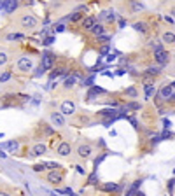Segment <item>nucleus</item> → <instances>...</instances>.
<instances>
[{
	"instance_id": "1",
	"label": "nucleus",
	"mask_w": 175,
	"mask_h": 196,
	"mask_svg": "<svg viewBox=\"0 0 175 196\" xmlns=\"http://www.w3.org/2000/svg\"><path fill=\"white\" fill-rule=\"evenodd\" d=\"M20 25L23 26V28L32 30V28H35V26L39 25V20H37L35 16H32V14H23V16L20 18Z\"/></svg>"
},
{
	"instance_id": "2",
	"label": "nucleus",
	"mask_w": 175,
	"mask_h": 196,
	"mask_svg": "<svg viewBox=\"0 0 175 196\" xmlns=\"http://www.w3.org/2000/svg\"><path fill=\"white\" fill-rule=\"evenodd\" d=\"M32 68H33V60L30 56H21L18 60V70L20 72H30Z\"/></svg>"
},
{
	"instance_id": "3",
	"label": "nucleus",
	"mask_w": 175,
	"mask_h": 196,
	"mask_svg": "<svg viewBox=\"0 0 175 196\" xmlns=\"http://www.w3.org/2000/svg\"><path fill=\"white\" fill-rule=\"evenodd\" d=\"M173 93H175L173 83L165 84V86L161 88V91H159V95H161V98H163V100H172V98H173Z\"/></svg>"
},
{
	"instance_id": "4",
	"label": "nucleus",
	"mask_w": 175,
	"mask_h": 196,
	"mask_svg": "<svg viewBox=\"0 0 175 196\" xmlns=\"http://www.w3.org/2000/svg\"><path fill=\"white\" fill-rule=\"evenodd\" d=\"M18 7H20V2L18 0H4V4H2V11L7 12V14H12Z\"/></svg>"
},
{
	"instance_id": "5",
	"label": "nucleus",
	"mask_w": 175,
	"mask_h": 196,
	"mask_svg": "<svg viewBox=\"0 0 175 196\" xmlns=\"http://www.w3.org/2000/svg\"><path fill=\"white\" fill-rule=\"evenodd\" d=\"M91 154H93V147L89 144H81L77 147V156H79V158L86 159V158H89Z\"/></svg>"
},
{
	"instance_id": "6",
	"label": "nucleus",
	"mask_w": 175,
	"mask_h": 196,
	"mask_svg": "<svg viewBox=\"0 0 175 196\" xmlns=\"http://www.w3.org/2000/svg\"><path fill=\"white\" fill-rule=\"evenodd\" d=\"M53 63H54V54H53V53H44V54H42L41 67L44 68V70H49V68L53 67Z\"/></svg>"
},
{
	"instance_id": "7",
	"label": "nucleus",
	"mask_w": 175,
	"mask_h": 196,
	"mask_svg": "<svg viewBox=\"0 0 175 196\" xmlns=\"http://www.w3.org/2000/svg\"><path fill=\"white\" fill-rule=\"evenodd\" d=\"M60 112H62L63 116H72V114L75 112V103L70 102V100L63 102V103H62V109H60Z\"/></svg>"
},
{
	"instance_id": "8",
	"label": "nucleus",
	"mask_w": 175,
	"mask_h": 196,
	"mask_svg": "<svg viewBox=\"0 0 175 196\" xmlns=\"http://www.w3.org/2000/svg\"><path fill=\"white\" fill-rule=\"evenodd\" d=\"M56 152L62 156V158H67V156H70V152H72V145L68 144V142H62V144L58 145Z\"/></svg>"
},
{
	"instance_id": "9",
	"label": "nucleus",
	"mask_w": 175,
	"mask_h": 196,
	"mask_svg": "<svg viewBox=\"0 0 175 196\" xmlns=\"http://www.w3.org/2000/svg\"><path fill=\"white\" fill-rule=\"evenodd\" d=\"M62 180H63V175L60 173V172H56V170H53V172L47 173V182H51V184H54V186H58Z\"/></svg>"
},
{
	"instance_id": "10",
	"label": "nucleus",
	"mask_w": 175,
	"mask_h": 196,
	"mask_svg": "<svg viewBox=\"0 0 175 196\" xmlns=\"http://www.w3.org/2000/svg\"><path fill=\"white\" fill-rule=\"evenodd\" d=\"M51 123L54 126H65V117L62 112H53L51 114Z\"/></svg>"
},
{
	"instance_id": "11",
	"label": "nucleus",
	"mask_w": 175,
	"mask_h": 196,
	"mask_svg": "<svg viewBox=\"0 0 175 196\" xmlns=\"http://www.w3.org/2000/svg\"><path fill=\"white\" fill-rule=\"evenodd\" d=\"M154 56H156V62H158V63H161V65L168 63V60H170V54H168L166 51H163V49H161V51H156Z\"/></svg>"
},
{
	"instance_id": "12",
	"label": "nucleus",
	"mask_w": 175,
	"mask_h": 196,
	"mask_svg": "<svg viewBox=\"0 0 175 196\" xmlns=\"http://www.w3.org/2000/svg\"><path fill=\"white\" fill-rule=\"evenodd\" d=\"M46 154V145L44 144H35L32 149V156H42Z\"/></svg>"
},
{
	"instance_id": "13",
	"label": "nucleus",
	"mask_w": 175,
	"mask_h": 196,
	"mask_svg": "<svg viewBox=\"0 0 175 196\" xmlns=\"http://www.w3.org/2000/svg\"><path fill=\"white\" fill-rule=\"evenodd\" d=\"M128 4H130V9L133 12H140L144 9V4H140V0H128Z\"/></svg>"
},
{
	"instance_id": "14",
	"label": "nucleus",
	"mask_w": 175,
	"mask_h": 196,
	"mask_svg": "<svg viewBox=\"0 0 175 196\" xmlns=\"http://www.w3.org/2000/svg\"><path fill=\"white\" fill-rule=\"evenodd\" d=\"M95 23H96V18H95V16H88V18H84V20H83V28L89 30Z\"/></svg>"
},
{
	"instance_id": "15",
	"label": "nucleus",
	"mask_w": 175,
	"mask_h": 196,
	"mask_svg": "<svg viewBox=\"0 0 175 196\" xmlns=\"http://www.w3.org/2000/svg\"><path fill=\"white\" fill-rule=\"evenodd\" d=\"M89 32H91V33H95V35L98 37V35H103L105 28H103V25H100V23H95L91 28H89Z\"/></svg>"
},
{
	"instance_id": "16",
	"label": "nucleus",
	"mask_w": 175,
	"mask_h": 196,
	"mask_svg": "<svg viewBox=\"0 0 175 196\" xmlns=\"http://www.w3.org/2000/svg\"><path fill=\"white\" fill-rule=\"evenodd\" d=\"M173 32H165L163 33V37H161V41L165 42V44H173Z\"/></svg>"
},
{
	"instance_id": "17",
	"label": "nucleus",
	"mask_w": 175,
	"mask_h": 196,
	"mask_svg": "<svg viewBox=\"0 0 175 196\" xmlns=\"http://www.w3.org/2000/svg\"><path fill=\"white\" fill-rule=\"evenodd\" d=\"M100 93H105V89H103V88H98V86H96V88H93L91 91L88 93V98H89V100H93V98H95L96 95H100Z\"/></svg>"
},
{
	"instance_id": "18",
	"label": "nucleus",
	"mask_w": 175,
	"mask_h": 196,
	"mask_svg": "<svg viewBox=\"0 0 175 196\" xmlns=\"http://www.w3.org/2000/svg\"><path fill=\"white\" fill-rule=\"evenodd\" d=\"M100 189H103V191H109V193H114V191H119L121 187L117 186V184H103Z\"/></svg>"
},
{
	"instance_id": "19",
	"label": "nucleus",
	"mask_w": 175,
	"mask_h": 196,
	"mask_svg": "<svg viewBox=\"0 0 175 196\" xmlns=\"http://www.w3.org/2000/svg\"><path fill=\"white\" fill-rule=\"evenodd\" d=\"M133 28L137 32H140V33H145V32H147V25H145L144 21H138V23H135L133 25Z\"/></svg>"
},
{
	"instance_id": "20",
	"label": "nucleus",
	"mask_w": 175,
	"mask_h": 196,
	"mask_svg": "<svg viewBox=\"0 0 175 196\" xmlns=\"http://www.w3.org/2000/svg\"><path fill=\"white\" fill-rule=\"evenodd\" d=\"M102 116H107V117H117V110H114V109H105V110H102Z\"/></svg>"
},
{
	"instance_id": "21",
	"label": "nucleus",
	"mask_w": 175,
	"mask_h": 196,
	"mask_svg": "<svg viewBox=\"0 0 175 196\" xmlns=\"http://www.w3.org/2000/svg\"><path fill=\"white\" fill-rule=\"evenodd\" d=\"M159 72H161V68H158V67H149V68L145 70V74H147V75H151V77L158 75Z\"/></svg>"
},
{
	"instance_id": "22",
	"label": "nucleus",
	"mask_w": 175,
	"mask_h": 196,
	"mask_svg": "<svg viewBox=\"0 0 175 196\" xmlns=\"http://www.w3.org/2000/svg\"><path fill=\"white\" fill-rule=\"evenodd\" d=\"M74 84H75V75H70V77H67L65 79V83H63V86L68 89V88H72Z\"/></svg>"
},
{
	"instance_id": "23",
	"label": "nucleus",
	"mask_w": 175,
	"mask_h": 196,
	"mask_svg": "<svg viewBox=\"0 0 175 196\" xmlns=\"http://www.w3.org/2000/svg\"><path fill=\"white\" fill-rule=\"evenodd\" d=\"M0 147H7V149H11V151H18V142H5V144H2Z\"/></svg>"
},
{
	"instance_id": "24",
	"label": "nucleus",
	"mask_w": 175,
	"mask_h": 196,
	"mask_svg": "<svg viewBox=\"0 0 175 196\" xmlns=\"http://www.w3.org/2000/svg\"><path fill=\"white\" fill-rule=\"evenodd\" d=\"M138 186H140V180H137V182H133V186L130 187L128 191H126V196H131L133 193H137V189H138Z\"/></svg>"
},
{
	"instance_id": "25",
	"label": "nucleus",
	"mask_w": 175,
	"mask_h": 196,
	"mask_svg": "<svg viewBox=\"0 0 175 196\" xmlns=\"http://www.w3.org/2000/svg\"><path fill=\"white\" fill-rule=\"evenodd\" d=\"M7 62H9V56H7V53H5V51H0V67H4Z\"/></svg>"
},
{
	"instance_id": "26",
	"label": "nucleus",
	"mask_w": 175,
	"mask_h": 196,
	"mask_svg": "<svg viewBox=\"0 0 175 196\" xmlns=\"http://www.w3.org/2000/svg\"><path fill=\"white\" fill-rule=\"evenodd\" d=\"M20 39H25V35H21V33H9L7 35V41H20Z\"/></svg>"
},
{
	"instance_id": "27",
	"label": "nucleus",
	"mask_w": 175,
	"mask_h": 196,
	"mask_svg": "<svg viewBox=\"0 0 175 196\" xmlns=\"http://www.w3.org/2000/svg\"><path fill=\"white\" fill-rule=\"evenodd\" d=\"M103 18H107L109 21H114L116 20V14H114V11H105L103 12Z\"/></svg>"
},
{
	"instance_id": "28",
	"label": "nucleus",
	"mask_w": 175,
	"mask_h": 196,
	"mask_svg": "<svg viewBox=\"0 0 175 196\" xmlns=\"http://www.w3.org/2000/svg\"><path fill=\"white\" fill-rule=\"evenodd\" d=\"M81 18H83V12H74L72 16H68L67 20H70V21H79Z\"/></svg>"
},
{
	"instance_id": "29",
	"label": "nucleus",
	"mask_w": 175,
	"mask_h": 196,
	"mask_svg": "<svg viewBox=\"0 0 175 196\" xmlns=\"http://www.w3.org/2000/svg\"><path fill=\"white\" fill-rule=\"evenodd\" d=\"M33 170H35V172H44V170H46V163H41V165H35V166H33Z\"/></svg>"
},
{
	"instance_id": "30",
	"label": "nucleus",
	"mask_w": 175,
	"mask_h": 196,
	"mask_svg": "<svg viewBox=\"0 0 175 196\" xmlns=\"http://www.w3.org/2000/svg\"><path fill=\"white\" fill-rule=\"evenodd\" d=\"M9 77H11V72H5V74H2V75H0V83H5V81H7Z\"/></svg>"
},
{
	"instance_id": "31",
	"label": "nucleus",
	"mask_w": 175,
	"mask_h": 196,
	"mask_svg": "<svg viewBox=\"0 0 175 196\" xmlns=\"http://www.w3.org/2000/svg\"><path fill=\"white\" fill-rule=\"evenodd\" d=\"M126 95H130V96H137V89H135V88H128V89H126Z\"/></svg>"
},
{
	"instance_id": "32",
	"label": "nucleus",
	"mask_w": 175,
	"mask_h": 196,
	"mask_svg": "<svg viewBox=\"0 0 175 196\" xmlns=\"http://www.w3.org/2000/svg\"><path fill=\"white\" fill-rule=\"evenodd\" d=\"M53 42H54V37H47V39H46V41L42 42V44H46V46H49V44H53Z\"/></svg>"
},
{
	"instance_id": "33",
	"label": "nucleus",
	"mask_w": 175,
	"mask_h": 196,
	"mask_svg": "<svg viewBox=\"0 0 175 196\" xmlns=\"http://www.w3.org/2000/svg\"><path fill=\"white\" fill-rule=\"evenodd\" d=\"M100 54H102V56L103 54H109V46H103L102 49H100Z\"/></svg>"
},
{
	"instance_id": "34",
	"label": "nucleus",
	"mask_w": 175,
	"mask_h": 196,
	"mask_svg": "<svg viewBox=\"0 0 175 196\" xmlns=\"http://www.w3.org/2000/svg\"><path fill=\"white\" fill-rule=\"evenodd\" d=\"M89 184H95L96 182V173H93V175H89V180H88Z\"/></svg>"
},
{
	"instance_id": "35",
	"label": "nucleus",
	"mask_w": 175,
	"mask_h": 196,
	"mask_svg": "<svg viewBox=\"0 0 175 196\" xmlns=\"http://www.w3.org/2000/svg\"><path fill=\"white\" fill-rule=\"evenodd\" d=\"M54 30H56V32H63V30H65V25H56Z\"/></svg>"
},
{
	"instance_id": "36",
	"label": "nucleus",
	"mask_w": 175,
	"mask_h": 196,
	"mask_svg": "<svg viewBox=\"0 0 175 196\" xmlns=\"http://www.w3.org/2000/svg\"><path fill=\"white\" fill-rule=\"evenodd\" d=\"M46 72V70H44V68H42V67H39V68H37V72H35V75H37V77H39V75H42V74Z\"/></svg>"
},
{
	"instance_id": "37",
	"label": "nucleus",
	"mask_w": 175,
	"mask_h": 196,
	"mask_svg": "<svg viewBox=\"0 0 175 196\" xmlns=\"http://www.w3.org/2000/svg\"><path fill=\"white\" fill-rule=\"evenodd\" d=\"M98 39H100L102 42H105V41H109L110 37H109V35H98Z\"/></svg>"
},
{
	"instance_id": "38",
	"label": "nucleus",
	"mask_w": 175,
	"mask_h": 196,
	"mask_svg": "<svg viewBox=\"0 0 175 196\" xmlns=\"http://www.w3.org/2000/svg\"><path fill=\"white\" fill-rule=\"evenodd\" d=\"M165 20L168 21V23H170V25H173V18H172V16H165Z\"/></svg>"
},
{
	"instance_id": "39",
	"label": "nucleus",
	"mask_w": 175,
	"mask_h": 196,
	"mask_svg": "<svg viewBox=\"0 0 175 196\" xmlns=\"http://www.w3.org/2000/svg\"><path fill=\"white\" fill-rule=\"evenodd\" d=\"M91 84H93V77H89V79L84 83V86H91Z\"/></svg>"
},
{
	"instance_id": "40",
	"label": "nucleus",
	"mask_w": 175,
	"mask_h": 196,
	"mask_svg": "<svg viewBox=\"0 0 175 196\" xmlns=\"http://www.w3.org/2000/svg\"><path fill=\"white\" fill-rule=\"evenodd\" d=\"M168 189H170V191H173V179L168 182Z\"/></svg>"
},
{
	"instance_id": "41",
	"label": "nucleus",
	"mask_w": 175,
	"mask_h": 196,
	"mask_svg": "<svg viewBox=\"0 0 175 196\" xmlns=\"http://www.w3.org/2000/svg\"><path fill=\"white\" fill-rule=\"evenodd\" d=\"M128 107H130V109H138V103H130Z\"/></svg>"
},
{
	"instance_id": "42",
	"label": "nucleus",
	"mask_w": 175,
	"mask_h": 196,
	"mask_svg": "<svg viewBox=\"0 0 175 196\" xmlns=\"http://www.w3.org/2000/svg\"><path fill=\"white\" fill-rule=\"evenodd\" d=\"M0 196H11L9 193H5V191H0Z\"/></svg>"
},
{
	"instance_id": "43",
	"label": "nucleus",
	"mask_w": 175,
	"mask_h": 196,
	"mask_svg": "<svg viewBox=\"0 0 175 196\" xmlns=\"http://www.w3.org/2000/svg\"><path fill=\"white\" fill-rule=\"evenodd\" d=\"M137 196H145V194H144V193H138V194H137Z\"/></svg>"
},
{
	"instance_id": "44",
	"label": "nucleus",
	"mask_w": 175,
	"mask_h": 196,
	"mask_svg": "<svg viewBox=\"0 0 175 196\" xmlns=\"http://www.w3.org/2000/svg\"><path fill=\"white\" fill-rule=\"evenodd\" d=\"M51 196H58V194H56V193H51Z\"/></svg>"
},
{
	"instance_id": "45",
	"label": "nucleus",
	"mask_w": 175,
	"mask_h": 196,
	"mask_svg": "<svg viewBox=\"0 0 175 196\" xmlns=\"http://www.w3.org/2000/svg\"><path fill=\"white\" fill-rule=\"evenodd\" d=\"M0 138H2V133H0Z\"/></svg>"
}]
</instances>
